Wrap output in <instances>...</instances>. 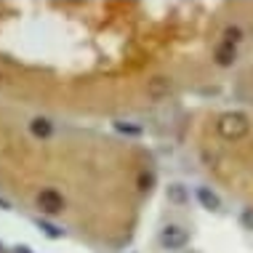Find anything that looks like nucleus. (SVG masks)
Wrapping results in <instances>:
<instances>
[{"mask_svg":"<svg viewBox=\"0 0 253 253\" xmlns=\"http://www.w3.org/2000/svg\"><path fill=\"white\" fill-rule=\"evenodd\" d=\"M216 131L224 141H240L251 131V120L245 112H224L216 120Z\"/></svg>","mask_w":253,"mask_h":253,"instance_id":"f257e3e1","label":"nucleus"},{"mask_svg":"<svg viewBox=\"0 0 253 253\" xmlns=\"http://www.w3.org/2000/svg\"><path fill=\"white\" fill-rule=\"evenodd\" d=\"M189 243V232L179 227V224H168V227L160 229V245L168 251H179Z\"/></svg>","mask_w":253,"mask_h":253,"instance_id":"f03ea898","label":"nucleus"},{"mask_svg":"<svg viewBox=\"0 0 253 253\" xmlns=\"http://www.w3.org/2000/svg\"><path fill=\"white\" fill-rule=\"evenodd\" d=\"M38 208L48 216H56L64 211V197H61V192H56L53 187H45L38 192Z\"/></svg>","mask_w":253,"mask_h":253,"instance_id":"7ed1b4c3","label":"nucleus"},{"mask_svg":"<svg viewBox=\"0 0 253 253\" xmlns=\"http://www.w3.org/2000/svg\"><path fill=\"white\" fill-rule=\"evenodd\" d=\"M170 88H173V83H170V78H166V75H155L152 80H147V96L149 99H166L170 93Z\"/></svg>","mask_w":253,"mask_h":253,"instance_id":"20e7f679","label":"nucleus"},{"mask_svg":"<svg viewBox=\"0 0 253 253\" xmlns=\"http://www.w3.org/2000/svg\"><path fill=\"white\" fill-rule=\"evenodd\" d=\"M213 59H216L218 67H232V64L237 61V48L221 40V43L216 45V51H213Z\"/></svg>","mask_w":253,"mask_h":253,"instance_id":"39448f33","label":"nucleus"},{"mask_svg":"<svg viewBox=\"0 0 253 253\" xmlns=\"http://www.w3.org/2000/svg\"><path fill=\"white\" fill-rule=\"evenodd\" d=\"M197 200H200V205L205 211H218V208H221L218 195L213 192V189H208V187H197Z\"/></svg>","mask_w":253,"mask_h":253,"instance_id":"423d86ee","label":"nucleus"},{"mask_svg":"<svg viewBox=\"0 0 253 253\" xmlns=\"http://www.w3.org/2000/svg\"><path fill=\"white\" fill-rule=\"evenodd\" d=\"M166 197H168V203H173V205H187L189 203V192H187L184 184H168Z\"/></svg>","mask_w":253,"mask_h":253,"instance_id":"0eeeda50","label":"nucleus"},{"mask_svg":"<svg viewBox=\"0 0 253 253\" xmlns=\"http://www.w3.org/2000/svg\"><path fill=\"white\" fill-rule=\"evenodd\" d=\"M30 131H32V136H38V139H48L53 133V126H51V120H45V118H35L30 123Z\"/></svg>","mask_w":253,"mask_h":253,"instance_id":"6e6552de","label":"nucleus"},{"mask_svg":"<svg viewBox=\"0 0 253 253\" xmlns=\"http://www.w3.org/2000/svg\"><path fill=\"white\" fill-rule=\"evenodd\" d=\"M240 40H243V30H240V27H235V24H232V27H227V30H224V43L237 45Z\"/></svg>","mask_w":253,"mask_h":253,"instance_id":"1a4fd4ad","label":"nucleus"},{"mask_svg":"<svg viewBox=\"0 0 253 253\" xmlns=\"http://www.w3.org/2000/svg\"><path fill=\"white\" fill-rule=\"evenodd\" d=\"M38 227L45 232L48 237H61L64 235V229H59V227H53V224H48V221H38Z\"/></svg>","mask_w":253,"mask_h":253,"instance_id":"9d476101","label":"nucleus"},{"mask_svg":"<svg viewBox=\"0 0 253 253\" xmlns=\"http://www.w3.org/2000/svg\"><path fill=\"white\" fill-rule=\"evenodd\" d=\"M115 128H118L120 133H131V136L141 133V126H128V123H115Z\"/></svg>","mask_w":253,"mask_h":253,"instance_id":"9b49d317","label":"nucleus"},{"mask_svg":"<svg viewBox=\"0 0 253 253\" xmlns=\"http://www.w3.org/2000/svg\"><path fill=\"white\" fill-rule=\"evenodd\" d=\"M152 184H155V176L152 173H141L139 176V189H141V192H149V189H152Z\"/></svg>","mask_w":253,"mask_h":253,"instance_id":"f8f14e48","label":"nucleus"},{"mask_svg":"<svg viewBox=\"0 0 253 253\" xmlns=\"http://www.w3.org/2000/svg\"><path fill=\"white\" fill-rule=\"evenodd\" d=\"M240 221H243L245 229H253V208H245V211H243V213H240Z\"/></svg>","mask_w":253,"mask_h":253,"instance_id":"ddd939ff","label":"nucleus"},{"mask_svg":"<svg viewBox=\"0 0 253 253\" xmlns=\"http://www.w3.org/2000/svg\"><path fill=\"white\" fill-rule=\"evenodd\" d=\"M0 208H3V211H8V208H11V203H8V200H3V197H0Z\"/></svg>","mask_w":253,"mask_h":253,"instance_id":"4468645a","label":"nucleus"}]
</instances>
